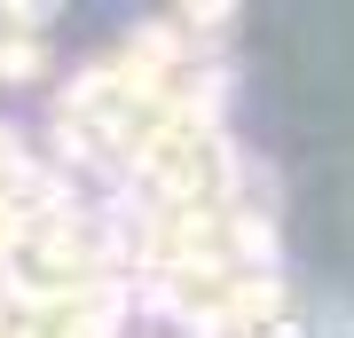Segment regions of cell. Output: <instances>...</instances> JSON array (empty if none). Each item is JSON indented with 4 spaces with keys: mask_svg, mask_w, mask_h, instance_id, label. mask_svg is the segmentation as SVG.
Returning a JSON list of instances; mask_svg holds the SVG:
<instances>
[{
    "mask_svg": "<svg viewBox=\"0 0 354 338\" xmlns=\"http://www.w3.org/2000/svg\"><path fill=\"white\" fill-rule=\"evenodd\" d=\"M39 71V48L24 32H0V79H32Z\"/></svg>",
    "mask_w": 354,
    "mask_h": 338,
    "instance_id": "1",
    "label": "cell"
}]
</instances>
